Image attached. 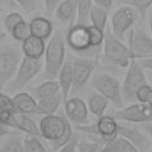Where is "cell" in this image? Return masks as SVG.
<instances>
[{
  "label": "cell",
  "mask_w": 152,
  "mask_h": 152,
  "mask_svg": "<svg viewBox=\"0 0 152 152\" xmlns=\"http://www.w3.org/2000/svg\"><path fill=\"white\" fill-rule=\"evenodd\" d=\"M38 126L42 138L49 141L52 152L58 151L74 135L71 122L64 113L43 115Z\"/></svg>",
  "instance_id": "6da1fadb"
},
{
  "label": "cell",
  "mask_w": 152,
  "mask_h": 152,
  "mask_svg": "<svg viewBox=\"0 0 152 152\" xmlns=\"http://www.w3.org/2000/svg\"><path fill=\"white\" fill-rule=\"evenodd\" d=\"M65 38L58 30L51 34L44 52V75L49 80L58 77L65 61Z\"/></svg>",
  "instance_id": "7a4b0ae2"
},
{
  "label": "cell",
  "mask_w": 152,
  "mask_h": 152,
  "mask_svg": "<svg viewBox=\"0 0 152 152\" xmlns=\"http://www.w3.org/2000/svg\"><path fill=\"white\" fill-rule=\"evenodd\" d=\"M102 45L103 55L108 63L118 68L127 69L132 59L129 48L126 46L122 40L119 39L109 27H106L104 30V40Z\"/></svg>",
  "instance_id": "3957f363"
},
{
  "label": "cell",
  "mask_w": 152,
  "mask_h": 152,
  "mask_svg": "<svg viewBox=\"0 0 152 152\" xmlns=\"http://www.w3.org/2000/svg\"><path fill=\"white\" fill-rule=\"evenodd\" d=\"M23 59L21 46L13 44L0 45V90L12 81Z\"/></svg>",
  "instance_id": "277c9868"
},
{
  "label": "cell",
  "mask_w": 152,
  "mask_h": 152,
  "mask_svg": "<svg viewBox=\"0 0 152 152\" xmlns=\"http://www.w3.org/2000/svg\"><path fill=\"white\" fill-rule=\"evenodd\" d=\"M90 84L94 90L103 95L114 107L124 108V99L119 81L106 72H96L91 76Z\"/></svg>",
  "instance_id": "5b68a950"
},
{
  "label": "cell",
  "mask_w": 152,
  "mask_h": 152,
  "mask_svg": "<svg viewBox=\"0 0 152 152\" xmlns=\"http://www.w3.org/2000/svg\"><path fill=\"white\" fill-rule=\"evenodd\" d=\"M146 75L144 72V68L140 65L137 58H132L129 65L127 66V72L121 86V93L124 102H134L137 90L146 84Z\"/></svg>",
  "instance_id": "8992f818"
},
{
  "label": "cell",
  "mask_w": 152,
  "mask_h": 152,
  "mask_svg": "<svg viewBox=\"0 0 152 152\" xmlns=\"http://www.w3.org/2000/svg\"><path fill=\"white\" fill-rule=\"evenodd\" d=\"M43 66L44 65H43L42 58L36 59V58L24 56L14 77L10 82L8 90L12 93L21 90L26 84H28L43 70Z\"/></svg>",
  "instance_id": "52a82bcc"
},
{
  "label": "cell",
  "mask_w": 152,
  "mask_h": 152,
  "mask_svg": "<svg viewBox=\"0 0 152 152\" xmlns=\"http://www.w3.org/2000/svg\"><path fill=\"white\" fill-rule=\"evenodd\" d=\"M65 40H66V45L76 53L81 55L82 57H91L97 52V50L90 45L87 25H78V24L70 25L66 32Z\"/></svg>",
  "instance_id": "ba28073f"
},
{
  "label": "cell",
  "mask_w": 152,
  "mask_h": 152,
  "mask_svg": "<svg viewBox=\"0 0 152 152\" xmlns=\"http://www.w3.org/2000/svg\"><path fill=\"white\" fill-rule=\"evenodd\" d=\"M138 12L137 10L126 4L121 7H119L114 14L112 15L110 23H112V31L113 33L119 38V39H124V37L126 36V33L132 28V26L134 25L137 17H138Z\"/></svg>",
  "instance_id": "9c48e42d"
},
{
  "label": "cell",
  "mask_w": 152,
  "mask_h": 152,
  "mask_svg": "<svg viewBox=\"0 0 152 152\" xmlns=\"http://www.w3.org/2000/svg\"><path fill=\"white\" fill-rule=\"evenodd\" d=\"M128 48L132 58L141 59L152 57V36L142 27L137 30L131 28L128 34Z\"/></svg>",
  "instance_id": "30bf717a"
},
{
  "label": "cell",
  "mask_w": 152,
  "mask_h": 152,
  "mask_svg": "<svg viewBox=\"0 0 152 152\" xmlns=\"http://www.w3.org/2000/svg\"><path fill=\"white\" fill-rule=\"evenodd\" d=\"M113 116L116 120L128 121L133 124L152 122V107L148 103L134 102L133 104L120 108L113 114Z\"/></svg>",
  "instance_id": "8fae6325"
},
{
  "label": "cell",
  "mask_w": 152,
  "mask_h": 152,
  "mask_svg": "<svg viewBox=\"0 0 152 152\" xmlns=\"http://www.w3.org/2000/svg\"><path fill=\"white\" fill-rule=\"evenodd\" d=\"M72 59V72H74V84L72 89L75 91L81 90L87 82L91 78L93 72L96 68V61L90 57H71Z\"/></svg>",
  "instance_id": "7c38bea8"
},
{
  "label": "cell",
  "mask_w": 152,
  "mask_h": 152,
  "mask_svg": "<svg viewBox=\"0 0 152 152\" xmlns=\"http://www.w3.org/2000/svg\"><path fill=\"white\" fill-rule=\"evenodd\" d=\"M118 135L124 137L133 145H135L141 152L148 151L152 146L150 135L147 137L135 124L128 121L118 120Z\"/></svg>",
  "instance_id": "4fadbf2b"
},
{
  "label": "cell",
  "mask_w": 152,
  "mask_h": 152,
  "mask_svg": "<svg viewBox=\"0 0 152 152\" xmlns=\"http://www.w3.org/2000/svg\"><path fill=\"white\" fill-rule=\"evenodd\" d=\"M64 114L66 115L68 120L77 125H86L88 124V106L87 103L80 97H71L68 99L64 103Z\"/></svg>",
  "instance_id": "5bb4252c"
},
{
  "label": "cell",
  "mask_w": 152,
  "mask_h": 152,
  "mask_svg": "<svg viewBox=\"0 0 152 152\" xmlns=\"http://www.w3.org/2000/svg\"><path fill=\"white\" fill-rule=\"evenodd\" d=\"M96 126V138L99 140L107 141L118 137V120L113 115H102L95 122Z\"/></svg>",
  "instance_id": "9a60e30c"
},
{
  "label": "cell",
  "mask_w": 152,
  "mask_h": 152,
  "mask_svg": "<svg viewBox=\"0 0 152 152\" xmlns=\"http://www.w3.org/2000/svg\"><path fill=\"white\" fill-rule=\"evenodd\" d=\"M58 83H59V87H61V93H62V96H63V101L65 102L68 100L69 93L72 89V84H74V72H72V59H71V57L65 58L64 64L61 68V71L58 74Z\"/></svg>",
  "instance_id": "2e32d148"
},
{
  "label": "cell",
  "mask_w": 152,
  "mask_h": 152,
  "mask_svg": "<svg viewBox=\"0 0 152 152\" xmlns=\"http://www.w3.org/2000/svg\"><path fill=\"white\" fill-rule=\"evenodd\" d=\"M17 112L20 114H37V100L26 91H17L13 96Z\"/></svg>",
  "instance_id": "e0dca14e"
},
{
  "label": "cell",
  "mask_w": 152,
  "mask_h": 152,
  "mask_svg": "<svg viewBox=\"0 0 152 152\" xmlns=\"http://www.w3.org/2000/svg\"><path fill=\"white\" fill-rule=\"evenodd\" d=\"M45 46H46L45 40L34 36H30L27 39H25L21 43V51L24 56L39 59L44 56Z\"/></svg>",
  "instance_id": "ac0fdd59"
},
{
  "label": "cell",
  "mask_w": 152,
  "mask_h": 152,
  "mask_svg": "<svg viewBox=\"0 0 152 152\" xmlns=\"http://www.w3.org/2000/svg\"><path fill=\"white\" fill-rule=\"evenodd\" d=\"M31 33L34 37H38L43 40H48L52 34V24L51 21L42 15L33 17L30 20Z\"/></svg>",
  "instance_id": "d6986e66"
},
{
  "label": "cell",
  "mask_w": 152,
  "mask_h": 152,
  "mask_svg": "<svg viewBox=\"0 0 152 152\" xmlns=\"http://www.w3.org/2000/svg\"><path fill=\"white\" fill-rule=\"evenodd\" d=\"M63 102L64 101H63L62 93H57L52 96L38 100L37 101V114H40V115L55 114Z\"/></svg>",
  "instance_id": "ffe728a7"
},
{
  "label": "cell",
  "mask_w": 152,
  "mask_h": 152,
  "mask_svg": "<svg viewBox=\"0 0 152 152\" xmlns=\"http://www.w3.org/2000/svg\"><path fill=\"white\" fill-rule=\"evenodd\" d=\"M56 18L63 24L72 25L76 18V6L72 0H62L56 10H55Z\"/></svg>",
  "instance_id": "44dd1931"
},
{
  "label": "cell",
  "mask_w": 152,
  "mask_h": 152,
  "mask_svg": "<svg viewBox=\"0 0 152 152\" xmlns=\"http://www.w3.org/2000/svg\"><path fill=\"white\" fill-rule=\"evenodd\" d=\"M57 93H61V87H59L58 81L48 80V81L43 82L42 84L32 88L30 94L38 101V100H42V99L52 96V95H55Z\"/></svg>",
  "instance_id": "7402d4cb"
},
{
  "label": "cell",
  "mask_w": 152,
  "mask_h": 152,
  "mask_svg": "<svg viewBox=\"0 0 152 152\" xmlns=\"http://www.w3.org/2000/svg\"><path fill=\"white\" fill-rule=\"evenodd\" d=\"M108 103H109V101L103 95L97 93L96 90H94L93 93L89 94L88 101H87V106H88L89 112L97 118H100L104 114V110L107 109Z\"/></svg>",
  "instance_id": "603a6c76"
},
{
  "label": "cell",
  "mask_w": 152,
  "mask_h": 152,
  "mask_svg": "<svg viewBox=\"0 0 152 152\" xmlns=\"http://www.w3.org/2000/svg\"><path fill=\"white\" fill-rule=\"evenodd\" d=\"M18 129L21 131V132H24L26 135L42 138L40 131H39V126L27 114H20V113H18Z\"/></svg>",
  "instance_id": "cb8c5ba5"
},
{
  "label": "cell",
  "mask_w": 152,
  "mask_h": 152,
  "mask_svg": "<svg viewBox=\"0 0 152 152\" xmlns=\"http://www.w3.org/2000/svg\"><path fill=\"white\" fill-rule=\"evenodd\" d=\"M107 23H108V11L93 4L89 13V24L104 31L107 27Z\"/></svg>",
  "instance_id": "d4e9b609"
},
{
  "label": "cell",
  "mask_w": 152,
  "mask_h": 152,
  "mask_svg": "<svg viewBox=\"0 0 152 152\" xmlns=\"http://www.w3.org/2000/svg\"><path fill=\"white\" fill-rule=\"evenodd\" d=\"M93 6V0H77L76 4V18L74 24L88 25L89 24V13Z\"/></svg>",
  "instance_id": "484cf974"
},
{
  "label": "cell",
  "mask_w": 152,
  "mask_h": 152,
  "mask_svg": "<svg viewBox=\"0 0 152 152\" xmlns=\"http://www.w3.org/2000/svg\"><path fill=\"white\" fill-rule=\"evenodd\" d=\"M0 152H26L24 138L20 135H10L0 146Z\"/></svg>",
  "instance_id": "4316f807"
},
{
  "label": "cell",
  "mask_w": 152,
  "mask_h": 152,
  "mask_svg": "<svg viewBox=\"0 0 152 152\" xmlns=\"http://www.w3.org/2000/svg\"><path fill=\"white\" fill-rule=\"evenodd\" d=\"M87 30H88V34H89V42H90V45L99 50L102 44H103V40H104V31L91 25V24H88L87 25Z\"/></svg>",
  "instance_id": "83f0119b"
},
{
  "label": "cell",
  "mask_w": 152,
  "mask_h": 152,
  "mask_svg": "<svg viewBox=\"0 0 152 152\" xmlns=\"http://www.w3.org/2000/svg\"><path fill=\"white\" fill-rule=\"evenodd\" d=\"M11 36L17 40L23 43L25 39H27L30 36H32L31 33V27H30V23H27L25 19L23 21H20L19 24H17L14 26V28L11 32Z\"/></svg>",
  "instance_id": "f1b7e54d"
},
{
  "label": "cell",
  "mask_w": 152,
  "mask_h": 152,
  "mask_svg": "<svg viewBox=\"0 0 152 152\" xmlns=\"http://www.w3.org/2000/svg\"><path fill=\"white\" fill-rule=\"evenodd\" d=\"M24 146H25L26 152H50L45 148V146L40 141V138H37V137L25 135Z\"/></svg>",
  "instance_id": "f546056e"
},
{
  "label": "cell",
  "mask_w": 152,
  "mask_h": 152,
  "mask_svg": "<svg viewBox=\"0 0 152 152\" xmlns=\"http://www.w3.org/2000/svg\"><path fill=\"white\" fill-rule=\"evenodd\" d=\"M0 122L10 128L18 129V113L0 108Z\"/></svg>",
  "instance_id": "4dcf8cb0"
},
{
  "label": "cell",
  "mask_w": 152,
  "mask_h": 152,
  "mask_svg": "<svg viewBox=\"0 0 152 152\" xmlns=\"http://www.w3.org/2000/svg\"><path fill=\"white\" fill-rule=\"evenodd\" d=\"M126 4L133 6L137 10L140 19H145L147 11L152 7V0H127Z\"/></svg>",
  "instance_id": "1f68e13d"
},
{
  "label": "cell",
  "mask_w": 152,
  "mask_h": 152,
  "mask_svg": "<svg viewBox=\"0 0 152 152\" xmlns=\"http://www.w3.org/2000/svg\"><path fill=\"white\" fill-rule=\"evenodd\" d=\"M24 20V18H23V15L19 13V12H10V13H7L6 15H5V18H4V26H5V30L11 34V32H12V30L14 28V26L17 25V24H19L20 21H23Z\"/></svg>",
  "instance_id": "d6a6232c"
},
{
  "label": "cell",
  "mask_w": 152,
  "mask_h": 152,
  "mask_svg": "<svg viewBox=\"0 0 152 152\" xmlns=\"http://www.w3.org/2000/svg\"><path fill=\"white\" fill-rule=\"evenodd\" d=\"M115 142L118 145V148L120 152H141L135 145H133L131 141H128L127 139H125L124 137H115Z\"/></svg>",
  "instance_id": "836d02e7"
},
{
  "label": "cell",
  "mask_w": 152,
  "mask_h": 152,
  "mask_svg": "<svg viewBox=\"0 0 152 152\" xmlns=\"http://www.w3.org/2000/svg\"><path fill=\"white\" fill-rule=\"evenodd\" d=\"M100 142H102V141L101 140H96V141L80 140L78 145H77V152H99Z\"/></svg>",
  "instance_id": "e575fe53"
},
{
  "label": "cell",
  "mask_w": 152,
  "mask_h": 152,
  "mask_svg": "<svg viewBox=\"0 0 152 152\" xmlns=\"http://www.w3.org/2000/svg\"><path fill=\"white\" fill-rule=\"evenodd\" d=\"M151 96H152V87L146 83V84L141 86V87L137 90L135 100H137L138 102H141V103H148Z\"/></svg>",
  "instance_id": "d590c367"
},
{
  "label": "cell",
  "mask_w": 152,
  "mask_h": 152,
  "mask_svg": "<svg viewBox=\"0 0 152 152\" xmlns=\"http://www.w3.org/2000/svg\"><path fill=\"white\" fill-rule=\"evenodd\" d=\"M0 108L18 113L17 108H15V104H14V101H13V97L8 96L7 94L2 93L1 90H0Z\"/></svg>",
  "instance_id": "8d00e7d4"
},
{
  "label": "cell",
  "mask_w": 152,
  "mask_h": 152,
  "mask_svg": "<svg viewBox=\"0 0 152 152\" xmlns=\"http://www.w3.org/2000/svg\"><path fill=\"white\" fill-rule=\"evenodd\" d=\"M15 1L26 13H31L36 11L39 6V0H15Z\"/></svg>",
  "instance_id": "74e56055"
},
{
  "label": "cell",
  "mask_w": 152,
  "mask_h": 152,
  "mask_svg": "<svg viewBox=\"0 0 152 152\" xmlns=\"http://www.w3.org/2000/svg\"><path fill=\"white\" fill-rule=\"evenodd\" d=\"M78 141H80V139H78V134L74 133L72 138H71L64 146H62L57 152H76V151H77Z\"/></svg>",
  "instance_id": "f35d334b"
},
{
  "label": "cell",
  "mask_w": 152,
  "mask_h": 152,
  "mask_svg": "<svg viewBox=\"0 0 152 152\" xmlns=\"http://www.w3.org/2000/svg\"><path fill=\"white\" fill-rule=\"evenodd\" d=\"M114 139H115V138H114ZM114 139L103 141V146H102V148H101L99 152H120Z\"/></svg>",
  "instance_id": "ab89813d"
},
{
  "label": "cell",
  "mask_w": 152,
  "mask_h": 152,
  "mask_svg": "<svg viewBox=\"0 0 152 152\" xmlns=\"http://www.w3.org/2000/svg\"><path fill=\"white\" fill-rule=\"evenodd\" d=\"M61 1H62V0H44V7H45L46 13H48L49 15H51V14L55 12L57 5H58Z\"/></svg>",
  "instance_id": "60d3db41"
},
{
  "label": "cell",
  "mask_w": 152,
  "mask_h": 152,
  "mask_svg": "<svg viewBox=\"0 0 152 152\" xmlns=\"http://www.w3.org/2000/svg\"><path fill=\"white\" fill-rule=\"evenodd\" d=\"M114 1L115 0H93V4H95V5H97V6H100V7H102V8L108 11V10L112 8Z\"/></svg>",
  "instance_id": "b9f144b4"
},
{
  "label": "cell",
  "mask_w": 152,
  "mask_h": 152,
  "mask_svg": "<svg viewBox=\"0 0 152 152\" xmlns=\"http://www.w3.org/2000/svg\"><path fill=\"white\" fill-rule=\"evenodd\" d=\"M140 65L146 69V70H152V57H147V58H141V59H138Z\"/></svg>",
  "instance_id": "7bdbcfd3"
},
{
  "label": "cell",
  "mask_w": 152,
  "mask_h": 152,
  "mask_svg": "<svg viewBox=\"0 0 152 152\" xmlns=\"http://www.w3.org/2000/svg\"><path fill=\"white\" fill-rule=\"evenodd\" d=\"M10 134H11V128L0 122V138L6 137V135H10Z\"/></svg>",
  "instance_id": "ee69618b"
},
{
  "label": "cell",
  "mask_w": 152,
  "mask_h": 152,
  "mask_svg": "<svg viewBox=\"0 0 152 152\" xmlns=\"http://www.w3.org/2000/svg\"><path fill=\"white\" fill-rule=\"evenodd\" d=\"M141 126L146 131V133H148V135L151 138V141H152V122H142Z\"/></svg>",
  "instance_id": "f6af8a7d"
},
{
  "label": "cell",
  "mask_w": 152,
  "mask_h": 152,
  "mask_svg": "<svg viewBox=\"0 0 152 152\" xmlns=\"http://www.w3.org/2000/svg\"><path fill=\"white\" fill-rule=\"evenodd\" d=\"M147 23H148V27H150V31L152 33V7L147 11Z\"/></svg>",
  "instance_id": "bcb514c9"
},
{
  "label": "cell",
  "mask_w": 152,
  "mask_h": 152,
  "mask_svg": "<svg viewBox=\"0 0 152 152\" xmlns=\"http://www.w3.org/2000/svg\"><path fill=\"white\" fill-rule=\"evenodd\" d=\"M4 38H5V34H4V33H0V45H1V43L4 42Z\"/></svg>",
  "instance_id": "7dc6e473"
},
{
  "label": "cell",
  "mask_w": 152,
  "mask_h": 152,
  "mask_svg": "<svg viewBox=\"0 0 152 152\" xmlns=\"http://www.w3.org/2000/svg\"><path fill=\"white\" fill-rule=\"evenodd\" d=\"M2 8H4V1H2V0H0V12L2 11Z\"/></svg>",
  "instance_id": "c3c4849f"
},
{
  "label": "cell",
  "mask_w": 152,
  "mask_h": 152,
  "mask_svg": "<svg viewBox=\"0 0 152 152\" xmlns=\"http://www.w3.org/2000/svg\"><path fill=\"white\" fill-rule=\"evenodd\" d=\"M148 76H150V78L152 80V70H148Z\"/></svg>",
  "instance_id": "681fc988"
},
{
  "label": "cell",
  "mask_w": 152,
  "mask_h": 152,
  "mask_svg": "<svg viewBox=\"0 0 152 152\" xmlns=\"http://www.w3.org/2000/svg\"><path fill=\"white\" fill-rule=\"evenodd\" d=\"M148 104L152 107V96H151V99H150V101H148Z\"/></svg>",
  "instance_id": "f907efd6"
},
{
  "label": "cell",
  "mask_w": 152,
  "mask_h": 152,
  "mask_svg": "<svg viewBox=\"0 0 152 152\" xmlns=\"http://www.w3.org/2000/svg\"><path fill=\"white\" fill-rule=\"evenodd\" d=\"M74 1V4H75V6H76V4H77V0H72Z\"/></svg>",
  "instance_id": "816d5d0a"
}]
</instances>
